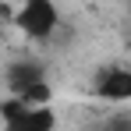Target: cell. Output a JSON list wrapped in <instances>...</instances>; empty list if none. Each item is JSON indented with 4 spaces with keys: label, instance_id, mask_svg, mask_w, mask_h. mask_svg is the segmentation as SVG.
Wrapping results in <instances>:
<instances>
[{
    "label": "cell",
    "instance_id": "1",
    "mask_svg": "<svg viewBox=\"0 0 131 131\" xmlns=\"http://www.w3.org/2000/svg\"><path fill=\"white\" fill-rule=\"evenodd\" d=\"M18 25L32 39L53 36V28H57V7H53V0H25L21 11H18Z\"/></svg>",
    "mask_w": 131,
    "mask_h": 131
},
{
    "label": "cell",
    "instance_id": "2",
    "mask_svg": "<svg viewBox=\"0 0 131 131\" xmlns=\"http://www.w3.org/2000/svg\"><path fill=\"white\" fill-rule=\"evenodd\" d=\"M96 92H99L103 99H110V103H124V99H131V71H124V67H110L106 74L96 82Z\"/></svg>",
    "mask_w": 131,
    "mask_h": 131
},
{
    "label": "cell",
    "instance_id": "3",
    "mask_svg": "<svg viewBox=\"0 0 131 131\" xmlns=\"http://www.w3.org/2000/svg\"><path fill=\"white\" fill-rule=\"evenodd\" d=\"M53 128H57V117L50 106H28L18 121L4 124V131H53Z\"/></svg>",
    "mask_w": 131,
    "mask_h": 131
},
{
    "label": "cell",
    "instance_id": "4",
    "mask_svg": "<svg viewBox=\"0 0 131 131\" xmlns=\"http://www.w3.org/2000/svg\"><path fill=\"white\" fill-rule=\"evenodd\" d=\"M18 99H21L25 106H46L53 99V89H50V82H32V85H25L18 92Z\"/></svg>",
    "mask_w": 131,
    "mask_h": 131
},
{
    "label": "cell",
    "instance_id": "5",
    "mask_svg": "<svg viewBox=\"0 0 131 131\" xmlns=\"http://www.w3.org/2000/svg\"><path fill=\"white\" fill-rule=\"evenodd\" d=\"M128 7H131V0H128Z\"/></svg>",
    "mask_w": 131,
    "mask_h": 131
}]
</instances>
